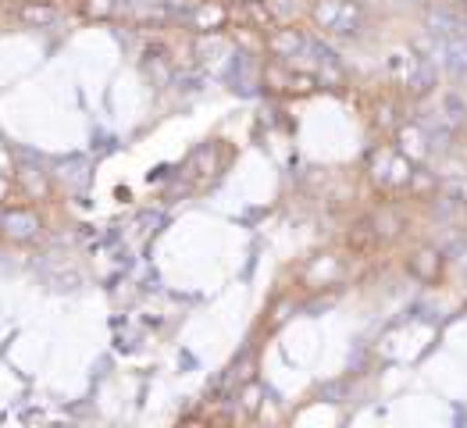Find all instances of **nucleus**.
I'll use <instances>...</instances> for the list:
<instances>
[{
  "label": "nucleus",
  "instance_id": "9",
  "mask_svg": "<svg viewBox=\"0 0 467 428\" xmlns=\"http://www.w3.org/2000/svg\"><path fill=\"white\" fill-rule=\"evenodd\" d=\"M343 7H347V0H311V7H307V26L317 29V33H336L339 29V18H343Z\"/></svg>",
  "mask_w": 467,
  "mask_h": 428
},
{
  "label": "nucleus",
  "instance_id": "6",
  "mask_svg": "<svg viewBox=\"0 0 467 428\" xmlns=\"http://www.w3.org/2000/svg\"><path fill=\"white\" fill-rule=\"evenodd\" d=\"M347 257H353L350 250H347V254L328 250V254L311 257V265L304 268V286H307V289H328V286H339V282L347 278Z\"/></svg>",
  "mask_w": 467,
  "mask_h": 428
},
{
  "label": "nucleus",
  "instance_id": "10",
  "mask_svg": "<svg viewBox=\"0 0 467 428\" xmlns=\"http://www.w3.org/2000/svg\"><path fill=\"white\" fill-rule=\"evenodd\" d=\"M15 15H18V22H26L29 29H47V26H54V18L61 15V7H57L54 0H22V4L15 7Z\"/></svg>",
  "mask_w": 467,
  "mask_h": 428
},
{
  "label": "nucleus",
  "instance_id": "3",
  "mask_svg": "<svg viewBox=\"0 0 467 428\" xmlns=\"http://www.w3.org/2000/svg\"><path fill=\"white\" fill-rule=\"evenodd\" d=\"M311 26L307 22H278L265 33V57H278V61H289L296 65V57L307 54L311 47Z\"/></svg>",
  "mask_w": 467,
  "mask_h": 428
},
{
  "label": "nucleus",
  "instance_id": "12",
  "mask_svg": "<svg viewBox=\"0 0 467 428\" xmlns=\"http://www.w3.org/2000/svg\"><path fill=\"white\" fill-rule=\"evenodd\" d=\"M11 204H29V200H26V190L18 186L15 175L0 172V207H11Z\"/></svg>",
  "mask_w": 467,
  "mask_h": 428
},
{
  "label": "nucleus",
  "instance_id": "13",
  "mask_svg": "<svg viewBox=\"0 0 467 428\" xmlns=\"http://www.w3.org/2000/svg\"><path fill=\"white\" fill-rule=\"evenodd\" d=\"M261 403H265V390H261L257 382H243V390H239V407H243L246 414H257Z\"/></svg>",
  "mask_w": 467,
  "mask_h": 428
},
{
  "label": "nucleus",
  "instance_id": "4",
  "mask_svg": "<svg viewBox=\"0 0 467 428\" xmlns=\"http://www.w3.org/2000/svg\"><path fill=\"white\" fill-rule=\"evenodd\" d=\"M43 235V218L33 204H11L0 207V239L15 246H29Z\"/></svg>",
  "mask_w": 467,
  "mask_h": 428
},
{
  "label": "nucleus",
  "instance_id": "14",
  "mask_svg": "<svg viewBox=\"0 0 467 428\" xmlns=\"http://www.w3.org/2000/svg\"><path fill=\"white\" fill-rule=\"evenodd\" d=\"M0 172H4V175H18V161H15V154H11L4 143H0Z\"/></svg>",
  "mask_w": 467,
  "mask_h": 428
},
{
  "label": "nucleus",
  "instance_id": "5",
  "mask_svg": "<svg viewBox=\"0 0 467 428\" xmlns=\"http://www.w3.org/2000/svg\"><path fill=\"white\" fill-rule=\"evenodd\" d=\"M233 26V0H196L190 15V29L196 37H218Z\"/></svg>",
  "mask_w": 467,
  "mask_h": 428
},
{
  "label": "nucleus",
  "instance_id": "2",
  "mask_svg": "<svg viewBox=\"0 0 467 428\" xmlns=\"http://www.w3.org/2000/svg\"><path fill=\"white\" fill-rule=\"evenodd\" d=\"M403 272L410 275L418 286H446L450 278V257L442 246L435 243H414L407 254H403Z\"/></svg>",
  "mask_w": 467,
  "mask_h": 428
},
{
  "label": "nucleus",
  "instance_id": "8",
  "mask_svg": "<svg viewBox=\"0 0 467 428\" xmlns=\"http://www.w3.org/2000/svg\"><path fill=\"white\" fill-rule=\"evenodd\" d=\"M439 196H442V179H439V172H431L429 164H418L414 175H410V183H407L403 200H407L410 207H425V204H439Z\"/></svg>",
  "mask_w": 467,
  "mask_h": 428
},
{
  "label": "nucleus",
  "instance_id": "1",
  "mask_svg": "<svg viewBox=\"0 0 467 428\" xmlns=\"http://www.w3.org/2000/svg\"><path fill=\"white\" fill-rule=\"evenodd\" d=\"M261 86L272 93V97H282V100H300V97H311L321 89V78L311 68H296L289 61H278V57H265L261 65Z\"/></svg>",
  "mask_w": 467,
  "mask_h": 428
},
{
  "label": "nucleus",
  "instance_id": "7",
  "mask_svg": "<svg viewBox=\"0 0 467 428\" xmlns=\"http://www.w3.org/2000/svg\"><path fill=\"white\" fill-rule=\"evenodd\" d=\"M392 143H396V151H400V154H407L414 164H425V161L431 157L429 132H425V129H421V121H414V118H403V121L396 125Z\"/></svg>",
  "mask_w": 467,
  "mask_h": 428
},
{
  "label": "nucleus",
  "instance_id": "11",
  "mask_svg": "<svg viewBox=\"0 0 467 428\" xmlns=\"http://www.w3.org/2000/svg\"><path fill=\"white\" fill-rule=\"evenodd\" d=\"M118 0H78V15L86 22H108L115 15Z\"/></svg>",
  "mask_w": 467,
  "mask_h": 428
}]
</instances>
